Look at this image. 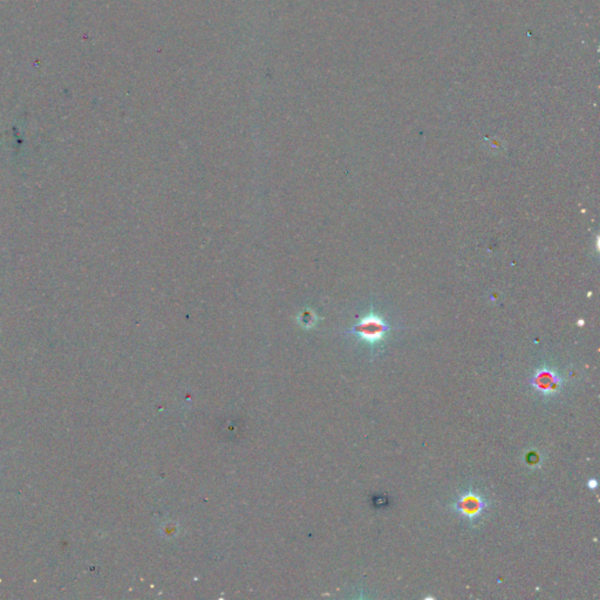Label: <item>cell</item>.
Returning a JSON list of instances; mask_svg holds the SVG:
<instances>
[{
  "mask_svg": "<svg viewBox=\"0 0 600 600\" xmlns=\"http://www.w3.org/2000/svg\"><path fill=\"white\" fill-rule=\"evenodd\" d=\"M452 507L461 519L474 525L488 510L489 501L476 489H467L460 494Z\"/></svg>",
  "mask_w": 600,
  "mask_h": 600,
  "instance_id": "6da1fadb",
  "label": "cell"
},
{
  "mask_svg": "<svg viewBox=\"0 0 600 600\" xmlns=\"http://www.w3.org/2000/svg\"><path fill=\"white\" fill-rule=\"evenodd\" d=\"M389 331H391V326L376 313L365 316L360 322L351 329L353 334H356L360 338L361 340L367 342L373 347L383 342Z\"/></svg>",
  "mask_w": 600,
  "mask_h": 600,
  "instance_id": "7a4b0ae2",
  "label": "cell"
},
{
  "mask_svg": "<svg viewBox=\"0 0 600 600\" xmlns=\"http://www.w3.org/2000/svg\"><path fill=\"white\" fill-rule=\"evenodd\" d=\"M529 384L543 399H549L561 391L564 378L556 368L544 366L536 369L534 376L529 380Z\"/></svg>",
  "mask_w": 600,
  "mask_h": 600,
  "instance_id": "3957f363",
  "label": "cell"
},
{
  "mask_svg": "<svg viewBox=\"0 0 600 600\" xmlns=\"http://www.w3.org/2000/svg\"><path fill=\"white\" fill-rule=\"evenodd\" d=\"M588 488L591 489V490H596L598 488V481L594 480V478L588 481Z\"/></svg>",
  "mask_w": 600,
  "mask_h": 600,
  "instance_id": "277c9868",
  "label": "cell"
}]
</instances>
